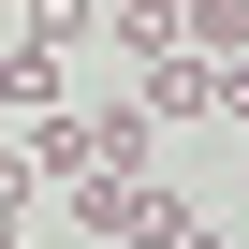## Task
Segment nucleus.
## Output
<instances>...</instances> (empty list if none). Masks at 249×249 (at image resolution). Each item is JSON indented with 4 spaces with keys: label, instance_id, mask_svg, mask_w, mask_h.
I'll return each instance as SVG.
<instances>
[{
    "label": "nucleus",
    "instance_id": "obj_3",
    "mask_svg": "<svg viewBox=\"0 0 249 249\" xmlns=\"http://www.w3.org/2000/svg\"><path fill=\"white\" fill-rule=\"evenodd\" d=\"M147 132H161V117H147L132 88H117V103H88V147H103V176H147Z\"/></svg>",
    "mask_w": 249,
    "mask_h": 249
},
{
    "label": "nucleus",
    "instance_id": "obj_6",
    "mask_svg": "<svg viewBox=\"0 0 249 249\" xmlns=\"http://www.w3.org/2000/svg\"><path fill=\"white\" fill-rule=\"evenodd\" d=\"M30 191H44V176H30V147H15V132H0V220H15Z\"/></svg>",
    "mask_w": 249,
    "mask_h": 249
},
{
    "label": "nucleus",
    "instance_id": "obj_9",
    "mask_svg": "<svg viewBox=\"0 0 249 249\" xmlns=\"http://www.w3.org/2000/svg\"><path fill=\"white\" fill-rule=\"evenodd\" d=\"M0 44H15V0H0Z\"/></svg>",
    "mask_w": 249,
    "mask_h": 249
},
{
    "label": "nucleus",
    "instance_id": "obj_10",
    "mask_svg": "<svg viewBox=\"0 0 249 249\" xmlns=\"http://www.w3.org/2000/svg\"><path fill=\"white\" fill-rule=\"evenodd\" d=\"M234 249H249V234H234Z\"/></svg>",
    "mask_w": 249,
    "mask_h": 249
},
{
    "label": "nucleus",
    "instance_id": "obj_2",
    "mask_svg": "<svg viewBox=\"0 0 249 249\" xmlns=\"http://www.w3.org/2000/svg\"><path fill=\"white\" fill-rule=\"evenodd\" d=\"M132 103H147V117H205V103H220V59H191V44H176V59H132Z\"/></svg>",
    "mask_w": 249,
    "mask_h": 249
},
{
    "label": "nucleus",
    "instance_id": "obj_4",
    "mask_svg": "<svg viewBox=\"0 0 249 249\" xmlns=\"http://www.w3.org/2000/svg\"><path fill=\"white\" fill-rule=\"evenodd\" d=\"M176 30H191V59H249V0H176Z\"/></svg>",
    "mask_w": 249,
    "mask_h": 249
},
{
    "label": "nucleus",
    "instance_id": "obj_8",
    "mask_svg": "<svg viewBox=\"0 0 249 249\" xmlns=\"http://www.w3.org/2000/svg\"><path fill=\"white\" fill-rule=\"evenodd\" d=\"M176 249H234V234H176Z\"/></svg>",
    "mask_w": 249,
    "mask_h": 249
},
{
    "label": "nucleus",
    "instance_id": "obj_7",
    "mask_svg": "<svg viewBox=\"0 0 249 249\" xmlns=\"http://www.w3.org/2000/svg\"><path fill=\"white\" fill-rule=\"evenodd\" d=\"M205 117H234V132H249V59H220V103Z\"/></svg>",
    "mask_w": 249,
    "mask_h": 249
},
{
    "label": "nucleus",
    "instance_id": "obj_1",
    "mask_svg": "<svg viewBox=\"0 0 249 249\" xmlns=\"http://www.w3.org/2000/svg\"><path fill=\"white\" fill-rule=\"evenodd\" d=\"M59 103H73V59L15 30V44H0V117H59Z\"/></svg>",
    "mask_w": 249,
    "mask_h": 249
},
{
    "label": "nucleus",
    "instance_id": "obj_5",
    "mask_svg": "<svg viewBox=\"0 0 249 249\" xmlns=\"http://www.w3.org/2000/svg\"><path fill=\"white\" fill-rule=\"evenodd\" d=\"M15 30H30V44H59V59H73V44H88V30H103V0H15Z\"/></svg>",
    "mask_w": 249,
    "mask_h": 249
}]
</instances>
